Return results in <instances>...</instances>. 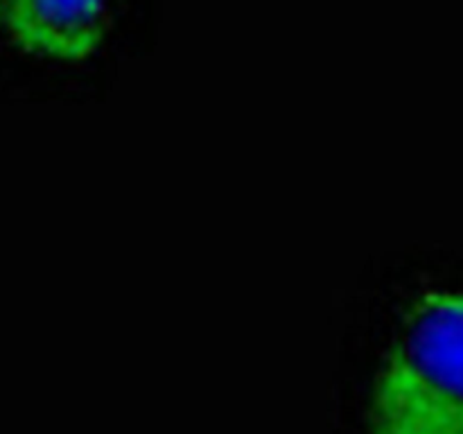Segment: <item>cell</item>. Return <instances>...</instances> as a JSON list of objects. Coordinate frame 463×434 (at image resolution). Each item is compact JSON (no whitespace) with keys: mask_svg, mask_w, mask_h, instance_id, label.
<instances>
[{"mask_svg":"<svg viewBox=\"0 0 463 434\" xmlns=\"http://www.w3.org/2000/svg\"><path fill=\"white\" fill-rule=\"evenodd\" d=\"M369 434H463V289H428L380 364Z\"/></svg>","mask_w":463,"mask_h":434,"instance_id":"obj_1","label":"cell"},{"mask_svg":"<svg viewBox=\"0 0 463 434\" xmlns=\"http://www.w3.org/2000/svg\"><path fill=\"white\" fill-rule=\"evenodd\" d=\"M113 0H0V32L23 52L75 63L102 48Z\"/></svg>","mask_w":463,"mask_h":434,"instance_id":"obj_2","label":"cell"}]
</instances>
